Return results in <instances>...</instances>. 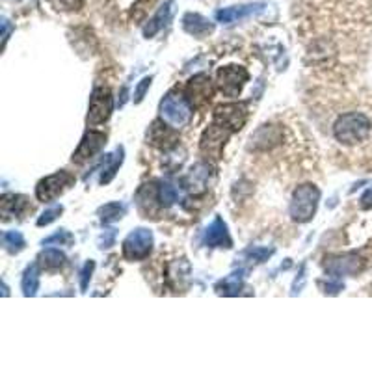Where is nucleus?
I'll return each mask as SVG.
<instances>
[{
	"label": "nucleus",
	"mask_w": 372,
	"mask_h": 372,
	"mask_svg": "<svg viewBox=\"0 0 372 372\" xmlns=\"http://www.w3.org/2000/svg\"><path fill=\"white\" fill-rule=\"evenodd\" d=\"M267 8L264 2H252V4H240V6H229V8H222L216 11V21L222 24H233L237 21L248 19L253 15L261 14Z\"/></svg>",
	"instance_id": "nucleus-12"
},
{
	"label": "nucleus",
	"mask_w": 372,
	"mask_h": 372,
	"mask_svg": "<svg viewBox=\"0 0 372 372\" xmlns=\"http://www.w3.org/2000/svg\"><path fill=\"white\" fill-rule=\"evenodd\" d=\"M0 207H2V216L4 219L11 218H23L29 210H32L29 197L21 196V194H4L0 200Z\"/></svg>",
	"instance_id": "nucleus-16"
},
{
	"label": "nucleus",
	"mask_w": 372,
	"mask_h": 372,
	"mask_svg": "<svg viewBox=\"0 0 372 372\" xmlns=\"http://www.w3.org/2000/svg\"><path fill=\"white\" fill-rule=\"evenodd\" d=\"M177 129L170 127L164 120L160 121H155L151 125V129L148 133V140L151 145H157V148H162V149H170L172 145L177 143Z\"/></svg>",
	"instance_id": "nucleus-15"
},
{
	"label": "nucleus",
	"mask_w": 372,
	"mask_h": 372,
	"mask_svg": "<svg viewBox=\"0 0 372 372\" xmlns=\"http://www.w3.org/2000/svg\"><path fill=\"white\" fill-rule=\"evenodd\" d=\"M105 143H106L105 133H100V130H88V133L82 136L77 151L73 153V162L77 164L86 162V160L95 157L100 149L105 148Z\"/></svg>",
	"instance_id": "nucleus-11"
},
{
	"label": "nucleus",
	"mask_w": 372,
	"mask_h": 372,
	"mask_svg": "<svg viewBox=\"0 0 372 372\" xmlns=\"http://www.w3.org/2000/svg\"><path fill=\"white\" fill-rule=\"evenodd\" d=\"M209 177H210V166L205 162H197L196 166L192 167L190 173L185 177V188L192 194H201V192L205 190L207 182H209Z\"/></svg>",
	"instance_id": "nucleus-18"
},
{
	"label": "nucleus",
	"mask_w": 372,
	"mask_h": 372,
	"mask_svg": "<svg viewBox=\"0 0 372 372\" xmlns=\"http://www.w3.org/2000/svg\"><path fill=\"white\" fill-rule=\"evenodd\" d=\"M205 244L209 248H227L229 249L233 246V240H231L229 229H227V224L224 219L216 216L212 222L209 224V227L205 229Z\"/></svg>",
	"instance_id": "nucleus-14"
},
{
	"label": "nucleus",
	"mask_w": 372,
	"mask_h": 372,
	"mask_svg": "<svg viewBox=\"0 0 372 372\" xmlns=\"http://www.w3.org/2000/svg\"><path fill=\"white\" fill-rule=\"evenodd\" d=\"M21 289H23V294L29 298V296L38 294L39 289V268L38 264H30L23 274V281H21Z\"/></svg>",
	"instance_id": "nucleus-24"
},
{
	"label": "nucleus",
	"mask_w": 372,
	"mask_h": 372,
	"mask_svg": "<svg viewBox=\"0 0 372 372\" xmlns=\"http://www.w3.org/2000/svg\"><path fill=\"white\" fill-rule=\"evenodd\" d=\"M229 136H231V130L225 129V127H222V125L215 121V123L210 125L209 129L203 133V136H201V142H200L201 153L210 157L212 160H219Z\"/></svg>",
	"instance_id": "nucleus-9"
},
{
	"label": "nucleus",
	"mask_w": 372,
	"mask_h": 372,
	"mask_svg": "<svg viewBox=\"0 0 372 372\" xmlns=\"http://www.w3.org/2000/svg\"><path fill=\"white\" fill-rule=\"evenodd\" d=\"M272 253H274V248H259V246L253 248L252 246V248L244 249V252L240 253V259L249 264H261L272 257Z\"/></svg>",
	"instance_id": "nucleus-25"
},
{
	"label": "nucleus",
	"mask_w": 372,
	"mask_h": 372,
	"mask_svg": "<svg viewBox=\"0 0 372 372\" xmlns=\"http://www.w3.org/2000/svg\"><path fill=\"white\" fill-rule=\"evenodd\" d=\"M194 108H192L190 100L185 95L170 91L162 100H160V120L166 121L173 129H182L192 121Z\"/></svg>",
	"instance_id": "nucleus-2"
},
{
	"label": "nucleus",
	"mask_w": 372,
	"mask_h": 372,
	"mask_svg": "<svg viewBox=\"0 0 372 372\" xmlns=\"http://www.w3.org/2000/svg\"><path fill=\"white\" fill-rule=\"evenodd\" d=\"M2 246H4L6 252L19 253L23 252L26 242H24V237L19 231H6V233L2 234Z\"/></svg>",
	"instance_id": "nucleus-27"
},
{
	"label": "nucleus",
	"mask_w": 372,
	"mask_h": 372,
	"mask_svg": "<svg viewBox=\"0 0 372 372\" xmlns=\"http://www.w3.org/2000/svg\"><path fill=\"white\" fill-rule=\"evenodd\" d=\"M372 123L363 112H346L334 123L335 140L343 145H358L371 136Z\"/></svg>",
	"instance_id": "nucleus-1"
},
{
	"label": "nucleus",
	"mask_w": 372,
	"mask_h": 372,
	"mask_svg": "<svg viewBox=\"0 0 372 372\" xmlns=\"http://www.w3.org/2000/svg\"><path fill=\"white\" fill-rule=\"evenodd\" d=\"M10 32H11L10 21H8V19H2V47H6V43H8V38H10Z\"/></svg>",
	"instance_id": "nucleus-37"
},
{
	"label": "nucleus",
	"mask_w": 372,
	"mask_h": 372,
	"mask_svg": "<svg viewBox=\"0 0 372 372\" xmlns=\"http://www.w3.org/2000/svg\"><path fill=\"white\" fill-rule=\"evenodd\" d=\"M248 81L249 75L242 66H225L218 69V88L225 97H239Z\"/></svg>",
	"instance_id": "nucleus-7"
},
{
	"label": "nucleus",
	"mask_w": 372,
	"mask_h": 372,
	"mask_svg": "<svg viewBox=\"0 0 372 372\" xmlns=\"http://www.w3.org/2000/svg\"><path fill=\"white\" fill-rule=\"evenodd\" d=\"M182 29L194 38H207L215 32V24L200 14H186L182 17Z\"/></svg>",
	"instance_id": "nucleus-20"
},
{
	"label": "nucleus",
	"mask_w": 372,
	"mask_h": 372,
	"mask_svg": "<svg viewBox=\"0 0 372 372\" xmlns=\"http://www.w3.org/2000/svg\"><path fill=\"white\" fill-rule=\"evenodd\" d=\"M114 240H115V231L114 229L105 231V234H103V237H100V239H99V248L100 249L110 248V246L114 244Z\"/></svg>",
	"instance_id": "nucleus-34"
},
{
	"label": "nucleus",
	"mask_w": 372,
	"mask_h": 372,
	"mask_svg": "<svg viewBox=\"0 0 372 372\" xmlns=\"http://www.w3.org/2000/svg\"><path fill=\"white\" fill-rule=\"evenodd\" d=\"M319 286L322 289L324 294H339L344 289V285L341 281H319Z\"/></svg>",
	"instance_id": "nucleus-33"
},
{
	"label": "nucleus",
	"mask_w": 372,
	"mask_h": 372,
	"mask_svg": "<svg viewBox=\"0 0 372 372\" xmlns=\"http://www.w3.org/2000/svg\"><path fill=\"white\" fill-rule=\"evenodd\" d=\"M186 93H188V97L192 99V103H196V105H203V103L210 100V97H212L210 78L207 77V75H203V73H201V75H196V77L188 82Z\"/></svg>",
	"instance_id": "nucleus-19"
},
{
	"label": "nucleus",
	"mask_w": 372,
	"mask_h": 372,
	"mask_svg": "<svg viewBox=\"0 0 372 372\" xmlns=\"http://www.w3.org/2000/svg\"><path fill=\"white\" fill-rule=\"evenodd\" d=\"M252 148L255 151H268L283 142V130L279 125H261L255 133L252 134Z\"/></svg>",
	"instance_id": "nucleus-13"
},
{
	"label": "nucleus",
	"mask_w": 372,
	"mask_h": 372,
	"mask_svg": "<svg viewBox=\"0 0 372 372\" xmlns=\"http://www.w3.org/2000/svg\"><path fill=\"white\" fill-rule=\"evenodd\" d=\"M244 272H233L231 276L224 277L222 281L216 283L215 291L218 292L219 296H237L240 291H242L244 285Z\"/></svg>",
	"instance_id": "nucleus-21"
},
{
	"label": "nucleus",
	"mask_w": 372,
	"mask_h": 372,
	"mask_svg": "<svg viewBox=\"0 0 372 372\" xmlns=\"http://www.w3.org/2000/svg\"><path fill=\"white\" fill-rule=\"evenodd\" d=\"M123 155H125L123 148H118L114 153L108 155L105 167H103V173H100V185H108V182L114 179L118 170H120V166L123 164Z\"/></svg>",
	"instance_id": "nucleus-22"
},
{
	"label": "nucleus",
	"mask_w": 372,
	"mask_h": 372,
	"mask_svg": "<svg viewBox=\"0 0 372 372\" xmlns=\"http://www.w3.org/2000/svg\"><path fill=\"white\" fill-rule=\"evenodd\" d=\"M114 110V97L108 88H95L90 97V108H88V123L100 125L110 120Z\"/></svg>",
	"instance_id": "nucleus-8"
},
{
	"label": "nucleus",
	"mask_w": 372,
	"mask_h": 372,
	"mask_svg": "<svg viewBox=\"0 0 372 372\" xmlns=\"http://www.w3.org/2000/svg\"><path fill=\"white\" fill-rule=\"evenodd\" d=\"M363 261L358 253H339V255H329L326 257V270L334 277L353 276L361 272Z\"/></svg>",
	"instance_id": "nucleus-10"
},
{
	"label": "nucleus",
	"mask_w": 372,
	"mask_h": 372,
	"mask_svg": "<svg viewBox=\"0 0 372 372\" xmlns=\"http://www.w3.org/2000/svg\"><path fill=\"white\" fill-rule=\"evenodd\" d=\"M151 82H153V78L151 77H145L140 81L138 88L134 90V103H136V105L143 100V97H145V93H148V90H149V86H151Z\"/></svg>",
	"instance_id": "nucleus-31"
},
{
	"label": "nucleus",
	"mask_w": 372,
	"mask_h": 372,
	"mask_svg": "<svg viewBox=\"0 0 372 372\" xmlns=\"http://www.w3.org/2000/svg\"><path fill=\"white\" fill-rule=\"evenodd\" d=\"M125 100H127V88H123V91H121V99H120V103H118V105L123 106Z\"/></svg>",
	"instance_id": "nucleus-38"
},
{
	"label": "nucleus",
	"mask_w": 372,
	"mask_h": 372,
	"mask_svg": "<svg viewBox=\"0 0 372 372\" xmlns=\"http://www.w3.org/2000/svg\"><path fill=\"white\" fill-rule=\"evenodd\" d=\"M62 212H63V207H62V205H54V207H51V209L45 210L43 215L39 216V218H38V225H39V227H43V225L53 224L54 219H56L58 216L62 215Z\"/></svg>",
	"instance_id": "nucleus-30"
},
{
	"label": "nucleus",
	"mask_w": 372,
	"mask_h": 372,
	"mask_svg": "<svg viewBox=\"0 0 372 372\" xmlns=\"http://www.w3.org/2000/svg\"><path fill=\"white\" fill-rule=\"evenodd\" d=\"M75 185V177L69 172L62 170V172L48 175L38 182L36 186V197L43 203H51L56 197H60L67 188H71Z\"/></svg>",
	"instance_id": "nucleus-4"
},
{
	"label": "nucleus",
	"mask_w": 372,
	"mask_h": 372,
	"mask_svg": "<svg viewBox=\"0 0 372 372\" xmlns=\"http://www.w3.org/2000/svg\"><path fill=\"white\" fill-rule=\"evenodd\" d=\"M216 123H219L225 129H229L231 133H237L246 125L248 120V106L246 103H225V105H218L212 114Z\"/></svg>",
	"instance_id": "nucleus-6"
},
{
	"label": "nucleus",
	"mask_w": 372,
	"mask_h": 372,
	"mask_svg": "<svg viewBox=\"0 0 372 372\" xmlns=\"http://www.w3.org/2000/svg\"><path fill=\"white\" fill-rule=\"evenodd\" d=\"M75 242V237H73L69 231L60 229L58 233L51 234L48 239L43 240V246H51V244H60V246H71Z\"/></svg>",
	"instance_id": "nucleus-29"
},
{
	"label": "nucleus",
	"mask_w": 372,
	"mask_h": 372,
	"mask_svg": "<svg viewBox=\"0 0 372 372\" xmlns=\"http://www.w3.org/2000/svg\"><path fill=\"white\" fill-rule=\"evenodd\" d=\"M127 212V207L123 203H108V205L100 207L99 216L103 224H110V222H118Z\"/></svg>",
	"instance_id": "nucleus-26"
},
{
	"label": "nucleus",
	"mask_w": 372,
	"mask_h": 372,
	"mask_svg": "<svg viewBox=\"0 0 372 372\" xmlns=\"http://www.w3.org/2000/svg\"><path fill=\"white\" fill-rule=\"evenodd\" d=\"M93 268H95V263L93 261H88L84 264V268L81 270V289L86 292L88 285H90V279H91V274H93Z\"/></svg>",
	"instance_id": "nucleus-32"
},
{
	"label": "nucleus",
	"mask_w": 372,
	"mask_h": 372,
	"mask_svg": "<svg viewBox=\"0 0 372 372\" xmlns=\"http://www.w3.org/2000/svg\"><path fill=\"white\" fill-rule=\"evenodd\" d=\"M56 2H60L66 10L78 11L84 8V2H86V0H56Z\"/></svg>",
	"instance_id": "nucleus-35"
},
{
	"label": "nucleus",
	"mask_w": 372,
	"mask_h": 372,
	"mask_svg": "<svg viewBox=\"0 0 372 372\" xmlns=\"http://www.w3.org/2000/svg\"><path fill=\"white\" fill-rule=\"evenodd\" d=\"M173 6H175L173 0H166V2L158 8L157 14H155L153 17L148 21V24L143 26V36H145V38H153L155 33L160 32V30L170 23V19H172L173 15Z\"/></svg>",
	"instance_id": "nucleus-17"
},
{
	"label": "nucleus",
	"mask_w": 372,
	"mask_h": 372,
	"mask_svg": "<svg viewBox=\"0 0 372 372\" xmlns=\"http://www.w3.org/2000/svg\"><path fill=\"white\" fill-rule=\"evenodd\" d=\"M320 201V190L315 185L306 182V185H300L292 194L291 207H289V212H291V218L298 224H307L316 212V207H319Z\"/></svg>",
	"instance_id": "nucleus-3"
},
{
	"label": "nucleus",
	"mask_w": 372,
	"mask_h": 372,
	"mask_svg": "<svg viewBox=\"0 0 372 372\" xmlns=\"http://www.w3.org/2000/svg\"><path fill=\"white\" fill-rule=\"evenodd\" d=\"M359 205L365 210H372V188H368V190L363 194L361 200H359Z\"/></svg>",
	"instance_id": "nucleus-36"
},
{
	"label": "nucleus",
	"mask_w": 372,
	"mask_h": 372,
	"mask_svg": "<svg viewBox=\"0 0 372 372\" xmlns=\"http://www.w3.org/2000/svg\"><path fill=\"white\" fill-rule=\"evenodd\" d=\"M158 201H160L162 209H170L172 205H175L177 190L172 185H167V182H160L158 185Z\"/></svg>",
	"instance_id": "nucleus-28"
},
{
	"label": "nucleus",
	"mask_w": 372,
	"mask_h": 372,
	"mask_svg": "<svg viewBox=\"0 0 372 372\" xmlns=\"http://www.w3.org/2000/svg\"><path fill=\"white\" fill-rule=\"evenodd\" d=\"M153 252V233L145 227H138L123 240V257L129 261H143Z\"/></svg>",
	"instance_id": "nucleus-5"
},
{
	"label": "nucleus",
	"mask_w": 372,
	"mask_h": 372,
	"mask_svg": "<svg viewBox=\"0 0 372 372\" xmlns=\"http://www.w3.org/2000/svg\"><path fill=\"white\" fill-rule=\"evenodd\" d=\"M38 261L43 270H60L66 264V255L60 249H45L39 253Z\"/></svg>",
	"instance_id": "nucleus-23"
}]
</instances>
